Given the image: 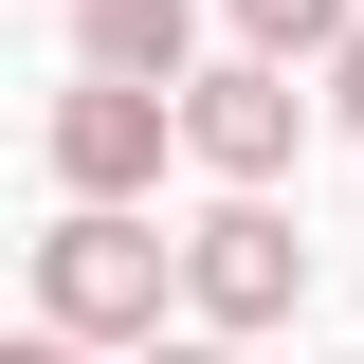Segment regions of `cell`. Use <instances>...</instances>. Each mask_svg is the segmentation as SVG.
<instances>
[{
  "instance_id": "cell-8",
  "label": "cell",
  "mask_w": 364,
  "mask_h": 364,
  "mask_svg": "<svg viewBox=\"0 0 364 364\" xmlns=\"http://www.w3.org/2000/svg\"><path fill=\"white\" fill-rule=\"evenodd\" d=\"M328 109H346V128H364V37H346V55H328Z\"/></svg>"
},
{
  "instance_id": "cell-4",
  "label": "cell",
  "mask_w": 364,
  "mask_h": 364,
  "mask_svg": "<svg viewBox=\"0 0 364 364\" xmlns=\"http://www.w3.org/2000/svg\"><path fill=\"white\" fill-rule=\"evenodd\" d=\"M182 146H200V164H219L237 200H255V182L291 164V146H310V91L273 73V55H219V73H182Z\"/></svg>"
},
{
  "instance_id": "cell-5",
  "label": "cell",
  "mask_w": 364,
  "mask_h": 364,
  "mask_svg": "<svg viewBox=\"0 0 364 364\" xmlns=\"http://www.w3.org/2000/svg\"><path fill=\"white\" fill-rule=\"evenodd\" d=\"M182 37H200V0H73V55L128 91H182Z\"/></svg>"
},
{
  "instance_id": "cell-2",
  "label": "cell",
  "mask_w": 364,
  "mask_h": 364,
  "mask_svg": "<svg viewBox=\"0 0 364 364\" xmlns=\"http://www.w3.org/2000/svg\"><path fill=\"white\" fill-rule=\"evenodd\" d=\"M164 146H182L164 91H128V73H73L55 91V200H73V219H128L146 182H164Z\"/></svg>"
},
{
  "instance_id": "cell-6",
  "label": "cell",
  "mask_w": 364,
  "mask_h": 364,
  "mask_svg": "<svg viewBox=\"0 0 364 364\" xmlns=\"http://www.w3.org/2000/svg\"><path fill=\"white\" fill-rule=\"evenodd\" d=\"M237 37L291 73V55H346V37H364V0H237Z\"/></svg>"
},
{
  "instance_id": "cell-1",
  "label": "cell",
  "mask_w": 364,
  "mask_h": 364,
  "mask_svg": "<svg viewBox=\"0 0 364 364\" xmlns=\"http://www.w3.org/2000/svg\"><path fill=\"white\" fill-rule=\"evenodd\" d=\"M164 291H182V237L146 219H55L37 237V328H73V346H164Z\"/></svg>"
},
{
  "instance_id": "cell-7",
  "label": "cell",
  "mask_w": 364,
  "mask_h": 364,
  "mask_svg": "<svg viewBox=\"0 0 364 364\" xmlns=\"http://www.w3.org/2000/svg\"><path fill=\"white\" fill-rule=\"evenodd\" d=\"M0 364H91V346H73V328H18V346H0Z\"/></svg>"
},
{
  "instance_id": "cell-9",
  "label": "cell",
  "mask_w": 364,
  "mask_h": 364,
  "mask_svg": "<svg viewBox=\"0 0 364 364\" xmlns=\"http://www.w3.org/2000/svg\"><path fill=\"white\" fill-rule=\"evenodd\" d=\"M146 364H219V346H146Z\"/></svg>"
},
{
  "instance_id": "cell-3",
  "label": "cell",
  "mask_w": 364,
  "mask_h": 364,
  "mask_svg": "<svg viewBox=\"0 0 364 364\" xmlns=\"http://www.w3.org/2000/svg\"><path fill=\"white\" fill-rule=\"evenodd\" d=\"M291 291H310V237L273 219V200H219V219L182 237V310L200 328H291Z\"/></svg>"
}]
</instances>
